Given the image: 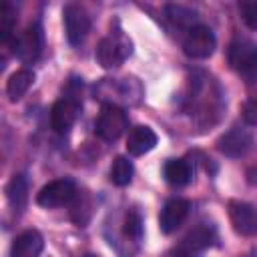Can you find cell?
Wrapping results in <instances>:
<instances>
[{
  "label": "cell",
  "mask_w": 257,
  "mask_h": 257,
  "mask_svg": "<svg viewBox=\"0 0 257 257\" xmlns=\"http://www.w3.org/2000/svg\"><path fill=\"white\" fill-rule=\"evenodd\" d=\"M98 98L104 100V104H139L143 96V86L135 76H124V78H104L98 88Z\"/></svg>",
  "instance_id": "6da1fadb"
},
{
  "label": "cell",
  "mask_w": 257,
  "mask_h": 257,
  "mask_svg": "<svg viewBox=\"0 0 257 257\" xmlns=\"http://www.w3.org/2000/svg\"><path fill=\"white\" fill-rule=\"evenodd\" d=\"M133 54V42L128 40V36L120 30H114V32H108L96 46V62L110 70V68H118L128 56Z\"/></svg>",
  "instance_id": "7a4b0ae2"
},
{
  "label": "cell",
  "mask_w": 257,
  "mask_h": 257,
  "mask_svg": "<svg viewBox=\"0 0 257 257\" xmlns=\"http://www.w3.org/2000/svg\"><path fill=\"white\" fill-rule=\"evenodd\" d=\"M128 128V118L122 106L116 104H102L94 131L98 135V139L106 141V143H114L116 139H120Z\"/></svg>",
  "instance_id": "3957f363"
},
{
  "label": "cell",
  "mask_w": 257,
  "mask_h": 257,
  "mask_svg": "<svg viewBox=\"0 0 257 257\" xmlns=\"http://www.w3.org/2000/svg\"><path fill=\"white\" fill-rule=\"evenodd\" d=\"M229 64L245 80H257V46L249 40H235L229 46Z\"/></svg>",
  "instance_id": "277c9868"
},
{
  "label": "cell",
  "mask_w": 257,
  "mask_h": 257,
  "mask_svg": "<svg viewBox=\"0 0 257 257\" xmlns=\"http://www.w3.org/2000/svg\"><path fill=\"white\" fill-rule=\"evenodd\" d=\"M42 44H44V34H42V28H40L38 22L26 26L24 32L14 36L12 42H10L12 52L22 62H34L42 52Z\"/></svg>",
  "instance_id": "5b68a950"
},
{
  "label": "cell",
  "mask_w": 257,
  "mask_h": 257,
  "mask_svg": "<svg viewBox=\"0 0 257 257\" xmlns=\"http://www.w3.org/2000/svg\"><path fill=\"white\" fill-rule=\"evenodd\" d=\"M76 185L72 179H56L50 181L48 185H44L38 195H36V203L44 209H56L62 205L72 203V199L76 197Z\"/></svg>",
  "instance_id": "8992f818"
},
{
  "label": "cell",
  "mask_w": 257,
  "mask_h": 257,
  "mask_svg": "<svg viewBox=\"0 0 257 257\" xmlns=\"http://www.w3.org/2000/svg\"><path fill=\"white\" fill-rule=\"evenodd\" d=\"M215 46H217L215 32L205 24L193 26L183 40V50L189 58H209L215 52Z\"/></svg>",
  "instance_id": "52a82bcc"
},
{
  "label": "cell",
  "mask_w": 257,
  "mask_h": 257,
  "mask_svg": "<svg viewBox=\"0 0 257 257\" xmlns=\"http://www.w3.org/2000/svg\"><path fill=\"white\" fill-rule=\"evenodd\" d=\"M64 18V32L72 46L80 44L86 34L90 32V16L80 4H66L62 10Z\"/></svg>",
  "instance_id": "ba28073f"
},
{
  "label": "cell",
  "mask_w": 257,
  "mask_h": 257,
  "mask_svg": "<svg viewBox=\"0 0 257 257\" xmlns=\"http://www.w3.org/2000/svg\"><path fill=\"white\" fill-rule=\"evenodd\" d=\"M80 114V100L74 98V96H64L60 100H56L52 104V110H50V126L64 135L72 128V124L76 122Z\"/></svg>",
  "instance_id": "9c48e42d"
},
{
  "label": "cell",
  "mask_w": 257,
  "mask_h": 257,
  "mask_svg": "<svg viewBox=\"0 0 257 257\" xmlns=\"http://www.w3.org/2000/svg\"><path fill=\"white\" fill-rule=\"evenodd\" d=\"M229 221L235 233L243 237L257 235V209L243 201H229Z\"/></svg>",
  "instance_id": "30bf717a"
},
{
  "label": "cell",
  "mask_w": 257,
  "mask_h": 257,
  "mask_svg": "<svg viewBox=\"0 0 257 257\" xmlns=\"http://www.w3.org/2000/svg\"><path fill=\"white\" fill-rule=\"evenodd\" d=\"M189 211H191V203L187 199H181V197H175V199H169L163 209H161V215H159V227L165 235L177 231L183 221L189 217Z\"/></svg>",
  "instance_id": "8fae6325"
},
{
  "label": "cell",
  "mask_w": 257,
  "mask_h": 257,
  "mask_svg": "<svg viewBox=\"0 0 257 257\" xmlns=\"http://www.w3.org/2000/svg\"><path fill=\"white\" fill-rule=\"evenodd\" d=\"M253 145V135L247 131V128H241V126H233L229 128L227 133H223L217 141V149L227 155V157H243Z\"/></svg>",
  "instance_id": "7c38bea8"
},
{
  "label": "cell",
  "mask_w": 257,
  "mask_h": 257,
  "mask_svg": "<svg viewBox=\"0 0 257 257\" xmlns=\"http://www.w3.org/2000/svg\"><path fill=\"white\" fill-rule=\"evenodd\" d=\"M157 135L151 126H145V124H139V126H133L128 131V137H126V151L128 155L133 157H141L149 151H153L157 147Z\"/></svg>",
  "instance_id": "4fadbf2b"
},
{
  "label": "cell",
  "mask_w": 257,
  "mask_h": 257,
  "mask_svg": "<svg viewBox=\"0 0 257 257\" xmlns=\"http://www.w3.org/2000/svg\"><path fill=\"white\" fill-rule=\"evenodd\" d=\"M44 249V239L36 229L22 231L20 235L14 237L10 253L12 257H38Z\"/></svg>",
  "instance_id": "5bb4252c"
},
{
  "label": "cell",
  "mask_w": 257,
  "mask_h": 257,
  "mask_svg": "<svg viewBox=\"0 0 257 257\" xmlns=\"http://www.w3.org/2000/svg\"><path fill=\"white\" fill-rule=\"evenodd\" d=\"M163 175L167 183H171L173 187H185L193 181L195 169H193V163L187 159H169L163 167Z\"/></svg>",
  "instance_id": "9a60e30c"
},
{
  "label": "cell",
  "mask_w": 257,
  "mask_h": 257,
  "mask_svg": "<svg viewBox=\"0 0 257 257\" xmlns=\"http://www.w3.org/2000/svg\"><path fill=\"white\" fill-rule=\"evenodd\" d=\"M32 82H34V72L30 68H20V70L12 72L10 78H8V82H6V94H8V98L12 102L20 100L28 92V88L32 86Z\"/></svg>",
  "instance_id": "2e32d148"
},
{
  "label": "cell",
  "mask_w": 257,
  "mask_h": 257,
  "mask_svg": "<svg viewBox=\"0 0 257 257\" xmlns=\"http://www.w3.org/2000/svg\"><path fill=\"white\" fill-rule=\"evenodd\" d=\"M6 199L14 211H22L28 201V181L24 175H12L6 185Z\"/></svg>",
  "instance_id": "e0dca14e"
},
{
  "label": "cell",
  "mask_w": 257,
  "mask_h": 257,
  "mask_svg": "<svg viewBox=\"0 0 257 257\" xmlns=\"http://www.w3.org/2000/svg\"><path fill=\"white\" fill-rule=\"evenodd\" d=\"M165 14H167V18H169L175 26L187 28V32H189L193 26H197V24H195L197 12H195L193 8H189V6H183V4H167V6H165Z\"/></svg>",
  "instance_id": "ac0fdd59"
},
{
  "label": "cell",
  "mask_w": 257,
  "mask_h": 257,
  "mask_svg": "<svg viewBox=\"0 0 257 257\" xmlns=\"http://www.w3.org/2000/svg\"><path fill=\"white\" fill-rule=\"evenodd\" d=\"M133 175H135L133 161H128L124 155L114 157V161H112V165H110V181H112L116 187H126V185L133 181Z\"/></svg>",
  "instance_id": "d6986e66"
},
{
  "label": "cell",
  "mask_w": 257,
  "mask_h": 257,
  "mask_svg": "<svg viewBox=\"0 0 257 257\" xmlns=\"http://www.w3.org/2000/svg\"><path fill=\"white\" fill-rule=\"evenodd\" d=\"M14 30H16V10L12 8L10 2H4V6H2V22H0V38H2V42L10 44L12 38L16 36Z\"/></svg>",
  "instance_id": "ffe728a7"
},
{
  "label": "cell",
  "mask_w": 257,
  "mask_h": 257,
  "mask_svg": "<svg viewBox=\"0 0 257 257\" xmlns=\"http://www.w3.org/2000/svg\"><path fill=\"white\" fill-rule=\"evenodd\" d=\"M122 235L135 243H139L143 239V219L141 213L137 209H131L124 215V223H122Z\"/></svg>",
  "instance_id": "44dd1931"
},
{
  "label": "cell",
  "mask_w": 257,
  "mask_h": 257,
  "mask_svg": "<svg viewBox=\"0 0 257 257\" xmlns=\"http://www.w3.org/2000/svg\"><path fill=\"white\" fill-rule=\"evenodd\" d=\"M239 14L245 26L257 32V0H243L239 4Z\"/></svg>",
  "instance_id": "7402d4cb"
},
{
  "label": "cell",
  "mask_w": 257,
  "mask_h": 257,
  "mask_svg": "<svg viewBox=\"0 0 257 257\" xmlns=\"http://www.w3.org/2000/svg\"><path fill=\"white\" fill-rule=\"evenodd\" d=\"M201 249H197L195 245H191L189 241H181L179 245H175L173 249L167 251V257H201Z\"/></svg>",
  "instance_id": "603a6c76"
},
{
  "label": "cell",
  "mask_w": 257,
  "mask_h": 257,
  "mask_svg": "<svg viewBox=\"0 0 257 257\" xmlns=\"http://www.w3.org/2000/svg\"><path fill=\"white\" fill-rule=\"evenodd\" d=\"M241 114H243V120L251 126H257V96L255 98H249L243 108H241Z\"/></svg>",
  "instance_id": "cb8c5ba5"
},
{
  "label": "cell",
  "mask_w": 257,
  "mask_h": 257,
  "mask_svg": "<svg viewBox=\"0 0 257 257\" xmlns=\"http://www.w3.org/2000/svg\"><path fill=\"white\" fill-rule=\"evenodd\" d=\"M84 257H96V255H92V253H88V255H84Z\"/></svg>",
  "instance_id": "d4e9b609"
}]
</instances>
